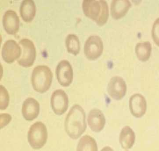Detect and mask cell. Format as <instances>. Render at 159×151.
I'll return each instance as SVG.
<instances>
[{"label": "cell", "instance_id": "cell-1", "mask_svg": "<svg viewBox=\"0 0 159 151\" xmlns=\"http://www.w3.org/2000/svg\"><path fill=\"white\" fill-rule=\"evenodd\" d=\"M87 128L86 115L82 107L75 104L70 109L65 122L66 132L70 138L77 140Z\"/></svg>", "mask_w": 159, "mask_h": 151}, {"label": "cell", "instance_id": "cell-2", "mask_svg": "<svg viewBox=\"0 0 159 151\" xmlns=\"http://www.w3.org/2000/svg\"><path fill=\"white\" fill-rule=\"evenodd\" d=\"M82 8L85 15L99 26L104 25L108 20L109 8L105 1L84 0L83 1Z\"/></svg>", "mask_w": 159, "mask_h": 151}, {"label": "cell", "instance_id": "cell-3", "mask_svg": "<svg viewBox=\"0 0 159 151\" xmlns=\"http://www.w3.org/2000/svg\"><path fill=\"white\" fill-rule=\"evenodd\" d=\"M53 74L50 68L46 65L35 66L32 71L31 82L35 91L44 93L48 91L51 85Z\"/></svg>", "mask_w": 159, "mask_h": 151}, {"label": "cell", "instance_id": "cell-4", "mask_svg": "<svg viewBox=\"0 0 159 151\" xmlns=\"http://www.w3.org/2000/svg\"><path fill=\"white\" fill-rule=\"evenodd\" d=\"M47 138V130L43 122L38 121L30 127L28 133V140L33 149L42 148L46 143Z\"/></svg>", "mask_w": 159, "mask_h": 151}, {"label": "cell", "instance_id": "cell-5", "mask_svg": "<svg viewBox=\"0 0 159 151\" xmlns=\"http://www.w3.org/2000/svg\"><path fill=\"white\" fill-rule=\"evenodd\" d=\"M21 49L20 57L17 60L18 63L23 67L32 66L36 57V49L33 42L28 38L21 39L19 42Z\"/></svg>", "mask_w": 159, "mask_h": 151}, {"label": "cell", "instance_id": "cell-6", "mask_svg": "<svg viewBox=\"0 0 159 151\" xmlns=\"http://www.w3.org/2000/svg\"><path fill=\"white\" fill-rule=\"evenodd\" d=\"M103 50V44L98 36H91L85 42L84 54L89 60H95L99 58L102 54Z\"/></svg>", "mask_w": 159, "mask_h": 151}, {"label": "cell", "instance_id": "cell-7", "mask_svg": "<svg viewBox=\"0 0 159 151\" xmlns=\"http://www.w3.org/2000/svg\"><path fill=\"white\" fill-rule=\"evenodd\" d=\"M57 80L60 85L68 87L70 85L73 80V69L68 61L63 60L59 62L56 68Z\"/></svg>", "mask_w": 159, "mask_h": 151}, {"label": "cell", "instance_id": "cell-8", "mask_svg": "<svg viewBox=\"0 0 159 151\" xmlns=\"http://www.w3.org/2000/svg\"><path fill=\"white\" fill-rule=\"evenodd\" d=\"M51 104L56 114L62 115L66 112L68 108V97L62 89L55 91L52 95Z\"/></svg>", "mask_w": 159, "mask_h": 151}, {"label": "cell", "instance_id": "cell-9", "mask_svg": "<svg viewBox=\"0 0 159 151\" xmlns=\"http://www.w3.org/2000/svg\"><path fill=\"white\" fill-rule=\"evenodd\" d=\"M107 92L111 98L115 100H120L125 96L127 92L125 81L119 76L111 78L107 86Z\"/></svg>", "mask_w": 159, "mask_h": 151}, {"label": "cell", "instance_id": "cell-10", "mask_svg": "<svg viewBox=\"0 0 159 151\" xmlns=\"http://www.w3.org/2000/svg\"><path fill=\"white\" fill-rule=\"evenodd\" d=\"M20 46L14 40H7L2 47V56L6 63H13L20 56Z\"/></svg>", "mask_w": 159, "mask_h": 151}, {"label": "cell", "instance_id": "cell-11", "mask_svg": "<svg viewBox=\"0 0 159 151\" xmlns=\"http://www.w3.org/2000/svg\"><path fill=\"white\" fill-rule=\"evenodd\" d=\"M129 104L131 114L135 118H141L146 113L147 102L141 94L136 93L131 95L129 99Z\"/></svg>", "mask_w": 159, "mask_h": 151}, {"label": "cell", "instance_id": "cell-12", "mask_svg": "<svg viewBox=\"0 0 159 151\" xmlns=\"http://www.w3.org/2000/svg\"><path fill=\"white\" fill-rule=\"evenodd\" d=\"M20 18L15 11L9 9L5 11L3 16V24L7 33L16 34L20 28Z\"/></svg>", "mask_w": 159, "mask_h": 151}, {"label": "cell", "instance_id": "cell-13", "mask_svg": "<svg viewBox=\"0 0 159 151\" xmlns=\"http://www.w3.org/2000/svg\"><path fill=\"white\" fill-rule=\"evenodd\" d=\"M88 125L94 132H100L105 126V117L100 110L93 109L90 111L88 117Z\"/></svg>", "mask_w": 159, "mask_h": 151}, {"label": "cell", "instance_id": "cell-14", "mask_svg": "<svg viewBox=\"0 0 159 151\" xmlns=\"http://www.w3.org/2000/svg\"><path fill=\"white\" fill-rule=\"evenodd\" d=\"M22 114L27 121H32L37 118L40 113V104L34 98H28L23 102Z\"/></svg>", "mask_w": 159, "mask_h": 151}, {"label": "cell", "instance_id": "cell-15", "mask_svg": "<svg viewBox=\"0 0 159 151\" xmlns=\"http://www.w3.org/2000/svg\"><path fill=\"white\" fill-rule=\"evenodd\" d=\"M131 6L128 0H114L111 4V14L115 20L121 19L125 15Z\"/></svg>", "mask_w": 159, "mask_h": 151}, {"label": "cell", "instance_id": "cell-16", "mask_svg": "<svg viewBox=\"0 0 159 151\" xmlns=\"http://www.w3.org/2000/svg\"><path fill=\"white\" fill-rule=\"evenodd\" d=\"M36 13V6L32 0L22 1L20 7V13L23 20L30 22L34 18Z\"/></svg>", "mask_w": 159, "mask_h": 151}, {"label": "cell", "instance_id": "cell-17", "mask_svg": "<svg viewBox=\"0 0 159 151\" xmlns=\"http://www.w3.org/2000/svg\"><path fill=\"white\" fill-rule=\"evenodd\" d=\"M135 141V133L133 130L128 126L123 128L119 137V142L121 147L126 150L131 149Z\"/></svg>", "mask_w": 159, "mask_h": 151}, {"label": "cell", "instance_id": "cell-18", "mask_svg": "<svg viewBox=\"0 0 159 151\" xmlns=\"http://www.w3.org/2000/svg\"><path fill=\"white\" fill-rule=\"evenodd\" d=\"M152 45L149 42H139L135 46V53L138 59L142 62L149 60L151 56Z\"/></svg>", "mask_w": 159, "mask_h": 151}, {"label": "cell", "instance_id": "cell-19", "mask_svg": "<svg viewBox=\"0 0 159 151\" xmlns=\"http://www.w3.org/2000/svg\"><path fill=\"white\" fill-rule=\"evenodd\" d=\"M77 151H98L97 143L93 137L86 135L80 139Z\"/></svg>", "mask_w": 159, "mask_h": 151}, {"label": "cell", "instance_id": "cell-20", "mask_svg": "<svg viewBox=\"0 0 159 151\" xmlns=\"http://www.w3.org/2000/svg\"><path fill=\"white\" fill-rule=\"evenodd\" d=\"M66 45L69 52L75 55L79 53L80 51V42L77 35L70 33L66 38Z\"/></svg>", "mask_w": 159, "mask_h": 151}, {"label": "cell", "instance_id": "cell-21", "mask_svg": "<svg viewBox=\"0 0 159 151\" xmlns=\"http://www.w3.org/2000/svg\"><path fill=\"white\" fill-rule=\"evenodd\" d=\"M1 91V109H6L9 103V97L8 92L3 85L0 86Z\"/></svg>", "mask_w": 159, "mask_h": 151}, {"label": "cell", "instance_id": "cell-22", "mask_svg": "<svg viewBox=\"0 0 159 151\" xmlns=\"http://www.w3.org/2000/svg\"><path fill=\"white\" fill-rule=\"evenodd\" d=\"M152 36L155 43L159 46V17L156 20L153 24Z\"/></svg>", "mask_w": 159, "mask_h": 151}, {"label": "cell", "instance_id": "cell-23", "mask_svg": "<svg viewBox=\"0 0 159 151\" xmlns=\"http://www.w3.org/2000/svg\"><path fill=\"white\" fill-rule=\"evenodd\" d=\"M11 119V117L10 115L8 114H6L5 119H4L3 117L1 116V128H3L4 127L6 126L10 122Z\"/></svg>", "mask_w": 159, "mask_h": 151}, {"label": "cell", "instance_id": "cell-24", "mask_svg": "<svg viewBox=\"0 0 159 151\" xmlns=\"http://www.w3.org/2000/svg\"><path fill=\"white\" fill-rule=\"evenodd\" d=\"M101 151H114L113 149L109 146H106L102 149Z\"/></svg>", "mask_w": 159, "mask_h": 151}, {"label": "cell", "instance_id": "cell-25", "mask_svg": "<svg viewBox=\"0 0 159 151\" xmlns=\"http://www.w3.org/2000/svg\"></svg>", "mask_w": 159, "mask_h": 151}]
</instances>
